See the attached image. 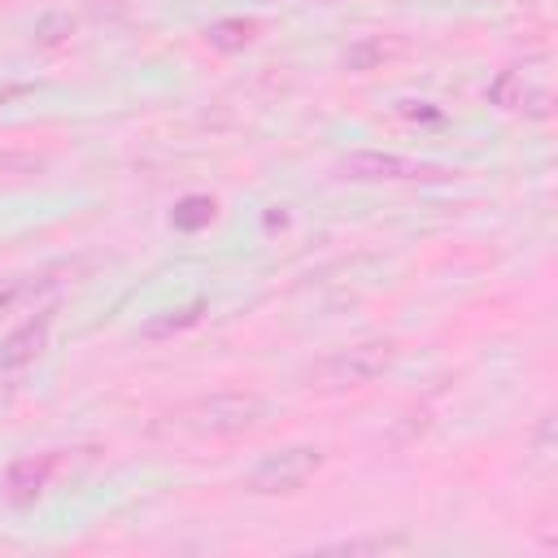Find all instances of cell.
<instances>
[{"label":"cell","mask_w":558,"mask_h":558,"mask_svg":"<svg viewBox=\"0 0 558 558\" xmlns=\"http://www.w3.org/2000/svg\"><path fill=\"white\" fill-rule=\"evenodd\" d=\"M262 414H266V401L253 392H214L187 410V427L196 436H235L253 427Z\"/></svg>","instance_id":"obj_2"},{"label":"cell","mask_w":558,"mask_h":558,"mask_svg":"<svg viewBox=\"0 0 558 558\" xmlns=\"http://www.w3.org/2000/svg\"><path fill=\"white\" fill-rule=\"evenodd\" d=\"M397 545H405V536H357V541H340L336 549L357 554V549H397Z\"/></svg>","instance_id":"obj_13"},{"label":"cell","mask_w":558,"mask_h":558,"mask_svg":"<svg viewBox=\"0 0 558 558\" xmlns=\"http://www.w3.org/2000/svg\"><path fill=\"white\" fill-rule=\"evenodd\" d=\"M57 462H61L57 453H22V458H13L9 471H4V497H9V506H17V510L35 506L44 497Z\"/></svg>","instance_id":"obj_6"},{"label":"cell","mask_w":558,"mask_h":558,"mask_svg":"<svg viewBox=\"0 0 558 558\" xmlns=\"http://www.w3.org/2000/svg\"><path fill=\"white\" fill-rule=\"evenodd\" d=\"M488 100L510 113L545 118L549 113V74L541 65H510L488 83Z\"/></svg>","instance_id":"obj_4"},{"label":"cell","mask_w":558,"mask_h":558,"mask_svg":"<svg viewBox=\"0 0 558 558\" xmlns=\"http://www.w3.org/2000/svg\"><path fill=\"white\" fill-rule=\"evenodd\" d=\"M392 362H397V340H357L336 349L318 366V375L340 388H362V384H375L384 371H392Z\"/></svg>","instance_id":"obj_3"},{"label":"cell","mask_w":558,"mask_h":558,"mask_svg":"<svg viewBox=\"0 0 558 558\" xmlns=\"http://www.w3.org/2000/svg\"><path fill=\"white\" fill-rule=\"evenodd\" d=\"M201 310H205V301H187V305L161 310V314H153V318L140 323V336L144 340H170L174 331H187L192 323H201Z\"/></svg>","instance_id":"obj_8"},{"label":"cell","mask_w":558,"mask_h":558,"mask_svg":"<svg viewBox=\"0 0 558 558\" xmlns=\"http://www.w3.org/2000/svg\"><path fill=\"white\" fill-rule=\"evenodd\" d=\"M31 288H35L31 279H13V283H0V314H4V310H13V305H17V301L31 292Z\"/></svg>","instance_id":"obj_14"},{"label":"cell","mask_w":558,"mask_h":558,"mask_svg":"<svg viewBox=\"0 0 558 558\" xmlns=\"http://www.w3.org/2000/svg\"><path fill=\"white\" fill-rule=\"evenodd\" d=\"M48 327H52V310H39L35 318H26L22 327H13L4 340H0V371H22L31 366L44 344H48Z\"/></svg>","instance_id":"obj_7"},{"label":"cell","mask_w":558,"mask_h":558,"mask_svg":"<svg viewBox=\"0 0 558 558\" xmlns=\"http://www.w3.org/2000/svg\"><path fill=\"white\" fill-rule=\"evenodd\" d=\"M70 31H74V17H70V13H44L39 26H35V39H39V44H57V39H65Z\"/></svg>","instance_id":"obj_11"},{"label":"cell","mask_w":558,"mask_h":558,"mask_svg":"<svg viewBox=\"0 0 558 558\" xmlns=\"http://www.w3.org/2000/svg\"><path fill=\"white\" fill-rule=\"evenodd\" d=\"M253 22L248 17H218L205 26V44L218 48V52H240L244 44H253Z\"/></svg>","instance_id":"obj_9"},{"label":"cell","mask_w":558,"mask_h":558,"mask_svg":"<svg viewBox=\"0 0 558 558\" xmlns=\"http://www.w3.org/2000/svg\"><path fill=\"white\" fill-rule=\"evenodd\" d=\"M257 4H275V0H257Z\"/></svg>","instance_id":"obj_15"},{"label":"cell","mask_w":558,"mask_h":558,"mask_svg":"<svg viewBox=\"0 0 558 558\" xmlns=\"http://www.w3.org/2000/svg\"><path fill=\"white\" fill-rule=\"evenodd\" d=\"M209 218H214V201H205V196H187V201L174 209V227H183V231L205 227Z\"/></svg>","instance_id":"obj_10"},{"label":"cell","mask_w":558,"mask_h":558,"mask_svg":"<svg viewBox=\"0 0 558 558\" xmlns=\"http://www.w3.org/2000/svg\"><path fill=\"white\" fill-rule=\"evenodd\" d=\"M340 174L344 179H362V183H397V179H432V174H440L436 166H427V161H414V157H405V153H379V148H357V153H349L344 161H340Z\"/></svg>","instance_id":"obj_5"},{"label":"cell","mask_w":558,"mask_h":558,"mask_svg":"<svg viewBox=\"0 0 558 558\" xmlns=\"http://www.w3.org/2000/svg\"><path fill=\"white\" fill-rule=\"evenodd\" d=\"M379 57H384V44H379V39H357V44L349 48L344 65H349V70H371Z\"/></svg>","instance_id":"obj_12"},{"label":"cell","mask_w":558,"mask_h":558,"mask_svg":"<svg viewBox=\"0 0 558 558\" xmlns=\"http://www.w3.org/2000/svg\"><path fill=\"white\" fill-rule=\"evenodd\" d=\"M323 466V449L318 445H283V449H270L262 453L248 475H244V488L257 493V497H275V493H296L314 471Z\"/></svg>","instance_id":"obj_1"}]
</instances>
